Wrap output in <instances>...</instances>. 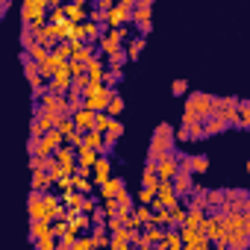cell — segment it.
<instances>
[{"mask_svg": "<svg viewBox=\"0 0 250 250\" xmlns=\"http://www.w3.org/2000/svg\"><path fill=\"white\" fill-rule=\"evenodd\" d=\"M62 12H65V18L71 24H83L85 21V6L83 3H68V6H62Z\"/></svg>", "mask_w": 250, "mask_h": 250, "instance_id": "cell-13", "label": "cell"}, {"mask_svg": "<svg viewBox=\"0 0 250 250\" xmlns=\"http://www.w3.org/2000/svg\"><path fill=\"white\" fill-rule=\"evenodd\" d=\"M139 200H142V206H145V203H153V200H156V191L142 188V191H139Z\"/></svg>", "mask_w": 250, "mask_h": 250, "instance_id": "cell-35", "label": "cell"}, {"mask_svg": "<svg viewBox=\"0 0 250 250\" xmlns=\"http://www.w3.org/2000/svg\"><path fill=\"white\" fill-rule=\"evenodd\" d=\"M74 180V188H77V194H88L91 191V183L85 180V177H71Z\"/></svg>", "mask_w": 250, "mask_h": 250, "instance_id": "cell-28", "label": "cell"}, {"mask_svg": "<svg viewBox=\"0 0 250 250\" xmlns=\"http://www.w3.org/2000/svg\"><path fill=\"white\" fill-rule=\"evenodd\" d=\"M130 24H139L142 33L150 30V3H147V0L136 3V9H133V15H130Z\"/></svg>", "mask_w": 250, "mask_h": 250, "instance_id": "cell-7", "label": "cell"}, {"mask_svg": "<svg viewBox=\"0 0 250 250\" xmlns=\"http://www.w3.org/2000/svg\"><path fill=\"white\" fill-rule=\"evenodd\" d=\"M121 136H124V124H121L118 118H112V121H109V127L103 130V145H106V147H112Z\"/></svg>", "mask_w": 250, "mask_h": 250, "instance_id": "cell-9", "label": "cell"}, {"mask_svg": "<svg viewBox=\"0 0 250 250\" xmlns=\"http://www.w3.org/2000/svg\"><path fill=\"white\" fill-rule=\"evenodd\" d=\"M106 227H109L112 232H118V229H124V218H121V215H112V218L106 221Z\"/></svg>", "mask_w": 250, "mask_h": 250, "instance_id": "cell-34", "label": "cell"}, {"mask_svg": "<svg viewBox=\"0 0 250 250\" xmlns=\"http://www.w3.org/2000/svg\"><path fill=\"white\" fill-rule=\"evenodd\" d=\"M30 168H33V171H44V159H42V156H33V159H30Z\"/></svg>", "mask_w": 250, "mask_h": 250, "instance_id": "cell-38", "label": "cell"}, {"mask_svg": "<svg viewBox=\"0 0 250 250\" xmlns=\"http://www.w3.org/2000/svg\"><path fill=\"white\" fill-rule=\"evenodd\" d=\"M71 250H94V244H91V238H88V235H85V238H74Z\"/></svg>", "mask_w": 250, "mask_h": 250, "instance_id": "cell-32", "label": "cell"}, {"mask_svg": "<svg viewBox=\"0 0 250 250\" xmlns=\"http://www.w3.org/2000/svg\"><path fill=\"white\" fill-rule=\"evenodd\" d=\"M124 39H127V33H124V30H112V33L100 36V50H103L106 56H112V53H118V50H121Z\"/></svg>", "mask_w": 250, "mask_h": 250, "instance_id": "cell-6", "label": "cell"}, {"mask_svg": "<svg viewBox=\"0 0 250 250\" xmlns=\"http://www.w3.org/2000/svg\"><path fill=\"white\" fill-rule=\"evenodd\" d=\"M139 250H153V247H147V244H142V247H139Z\"/></svg>", "mask_w": 250, "mask_h": 250, "instance_id": "cell-43", "label": "cell"}, {"mask_svg": "<svg viewBox=\"0 0 250 250\" xmlns=\"http://www.w3.org/2000/svg\"><path fill=\"white\" fill-rule=\"evenodd\" d=\"M30 218L33 221H44V206H42V197L36 191L30 194Z\"/></svg>", "mask_w": 250, "mask_h": 250, "instance_id": "cell-18", "label": "cell"}, {"mask_svg": "<svg viewBox=\"0 0 250 250\" xmlns=\"http://www.w3.org/2000/svg\"><path fill=\"white\" fill-rule=\"evenodd\" d=\"M124 62H127V53H124V50L112 53V56H109V71H121V65H124Z\"/></svg>", "mask_w": 250, "mask_h": 250, "instance_id": "cell-26", "label": "cell"}, {"mask_svg": "<svg viewBox=\"0 0 250 250\" xmlns=\"http://www.w3.org/2000/svg\"><path fill=\"white\" fill-rule=\"evenodd\" d=\"M62 142H65V139H62V136H59L56 130H47V133H44V136H42V139L36 142V156L47 159L50 153H56V150L62 147Z\"/></svg>", "mask_w": 250, "mask_h": 250, "instance_id": "cell-4", "label": "cell"}, {"mask_svg": "<svg viewBox=\"0 0 250 250\" xmlns=\"http://www.w3.org/2000/svg\"><path fill=\"white\" fill-rule=\"evenodd\" d=\"M177 171H180V162H177V156H174V153H168V156L156 159V180H159V183H171Z\"/></svg>", "mask_w": 250, "mask_h": 250, "instance_id": "cell-5", "label": "cell"}, {"mask_svg": "<svg viewBox=\"0 0 250 250\" xmlns=\"http://www.w3.org/2000/svg\"><path fill=\"white\" fill-rule=\"evenodd\" d=\"M112 94H115L112 88L88 83V88L83 91V109H88V112H106V103L112 100Z\"/></svg>", "mask_w": 250, "mask_h": 250, "instance_id": "cell-1", "label": "cell"}, {"mask_svg": "<svg viewBox=\"0 0 250 250\" xmlns=\"http://www.w3.org/2000/svg\"><path fill=\"white\" fill-rule=\"evenodd\" d=\"M91 168H94V183H97V186H103V183L109 180V159L97 156V162H94Z\"/></svg>", "mask_w": 250, "mask_h": 250, "instance_id": "cell-15", "label": "cell"}, {"mask_svg": "<svg viewBox=\"0 0 250 250\" xmlns=\"http://www.w3.org/2000/svg\"><path fill=\"white\" fill-rule=\"evenodd\" d=\"M203 224H206V218H203V212H200V209H188V212H186V224H183V227L203 232Z\"/></svg>", "mask_w": 250, "mask_h": 250, "instance_id": "cell-14", "label": "cell"}, {"mask_svg": "<svg viewBox=\"0 0 250 250\" xmlns=\"http://www.w3.org/2000/svg\"><path fill=\"white\" fill-rule=\"evenodd\" d=\"M180 168H186L188 174H203L209 168V159L206 156H183V165Z\"/></svg>", "mask_w": 250, "mask_h": 250, "instance_id": "cell-12", "label": "cell"}, {"mask_svg": "<svg viewBox=\"0 0 250 250\" xmlns=\"http://www.w3.org/2000/svg\"><path fill=\"white\" fill-rule=\"evenodd\" d=\"M56 238L53 235H44V238H39V250H56Z\"/></svg>", "mask_w": 250, "mask_h": 250, "instance_id": "cell-33", "label": "cell"}, {"mask_svg": "<svg viewBox=\"0 0 250 250\" xmlns=\"http://www.w3.org/2000/svg\"><path fill=\"white\" fill-rule=\"evenodd\" d=\"M91 21H94V24H106V12H100V9L91 12Z\"/></svg>", "mask_w": 250, "mask_h": 250, "instance_id": "cell-39", "label": "cell"}, {"mask_svg": "<svg viewBox=\"0 0 250 250\" xmlns=\"http://www.w3.org/2000/svg\"><path fill=\"white\" fill-rule=\"evenodd\" d=\"M68 74H71L74 80H77V77H85V65H83V62H74V59H71V62H68Z\"/></svg>", "mask_w": 250, "mask_h": 250, "instance_id": "cell-30", "label": "cell"}, {"mask_svg": "<svg viewBox=\"0 0 250 250\" xmlns=\"http://www.w3.org/2000/svg\"><path fill=\"white\" fill-rule=\"evenodd\" d=\"M80 27H83V39H97V36H100L97 24H88V21H83Z\"/></svg>", "mask_w": 250, "mask_h": 250, "instance_id": "cell-29", "label": "cell"}, {"mask_svg": "<svg viewBox=\"0 0 250 250\" xmlns=\"http://www.w3.org/2000/svg\"><path fill=\"white\" fill-rule=\"evenodd\" d=\"M59 186H62V191H71V188H74V180H71V177H62Z\"/></svg>", "mask_w": 250, "mask_h": 250, "instance_id": "cell-40", "label": "cell"}, {"mask_svg": "<svg viewBox=\"0 0 250 250\" xmlns=\"http://www.w3.org/2000/svg\"><path fill=\"white\" fill-rule=\"evenodd\" d=\"M159 250H183L180 232H165V235H162V241H159Z\"/></svg>", "mask_w": 250, "mask_h": 250, "instance_id": "cell-17", "label": "cell"}, {"mask_svg": "<svg viewBox=\"0 0 250 250\" xmlns=\"http://www.w3.org/2000/svg\"><path fill=\"white\" fill-rule=\"evenodd\" d=\"M65 142H68V147L74 150V147H80V145H83V133H71V136H68Z\"/></svg>", "mask_w": 250, "mask_h": 250, "instance_id": "cell-37", "label": "cell"}, {"mask_svg": "<svg viewBox=\"0 0 250 250\" xmlns=\"http://www.w3.org/2000/svg\"><path fill=\"white\" fill-rule=\"evenodd\" d=\"M56 133H59L62 139H68L71 133H77V127H74V121H71V118H62V121H59V127H56Z\"/></svg>", "mask_w": 250, "mask_h": 250, "instance_id": "cell-25", "label": "cell"}, {"mask_svg": "<svg viewBox=\"0 0 250 250\" xmlns=\"http://www.w3.org/2000/svg\"><path fill=\"white\" fill-rule=\"evenodd\" d=\"M85 203H88V197H85V194H74V191H68V194H65V206H68L71 212L85 209Z\"/></svg>", "mask_w": 250, "mask_h": 250, "instance_id": "cell-16", "label": "cell"}, {"mask_svg": "<svg viewBox=\"0 0 250 250\" xmlns=\"http://www.w3.org/2000/svg\"><path fill=\"white\" fill-rule=\"evenodd\" d=\"M142 47H145V39L139 36V39H133V42L127 44V50H124V53H127V59H139V53H142Z\"/></svg>", "mask_w": 250, "mask_h": 250, "instance_id": "cell-21", "label": "cell"}, {"mask_svg": "<svg viewBox=\"0 0 250 250\" xmlns=\"http://www.w3.org/2000/svg\"><path fill=\"white\" fill-rule=\"evenodd\" d=\"M133 218H136V221H139V224H150V218H153V212H150V209H147V206H139V209H136V215H133Z\"/></svg>", "mask_w": 250, "mask_h": 250, "instance_id": "cell-31", "label": "cell"}, {"mask_svg": "<svg viewBox=\"0 0 250 250\" xmlns=\"http://www.w3.org/2000/svg\"><path fill=\"white\" fill-rule=\"evenodd\" d=\"M47 56H50V53H47V50H44L42 44H36V42L30 44V62H36V65H42V62H44Z\"/></svg>", "mask_w": 250, "mask_h": 250, "instance_id": "cell-19", "label": "cell"}, {"mask_svg": "<svg viewBox=\"0 0 250 250\" xmlns=\"http://www.w3.org/2000/svg\"><path fill=\"white\" fill-rule=\"evenodd\" d=\"M33 238L39 241V238H44V235H50V224H44V221H33Z\"/></svg>", "mask_w": 250, "mask_h": 250, "instance_id": "cell-23", "label": "cell"}, {"mask_svg": "<svg viewBox=\"0 0 250 250\" xmlns=\"http://www.w3.org/2000/svg\"><path fill=\"white\" fill-rule=\"evenodd\" d=\"M124 191H127V186H124V180H106L103 186H100V194H103V200H109V197H121Z\"/></svg>", "mask_w": 250, "mask_h": 250, "instance_id": "cell-10", "label": "cell"}, {"mask_svg": "<svg viewBox=\"0 0 250 250\" xmlns=\"http://www.w3.org/2000/svg\"><path fill=\"white\" fill-rule=\"evenodd\" d=\"M168 224H177V227H183V224H186V209H180V206L168 209Z\"/></svg>", "mask_w": 250, "mask_h": 250, "instance_id": "cell-22", "label": "cell"}, {"mask_svg": "<svg viewBox=\"0 0 250 250\" xmlns=\"http://www.w3.org/2000/svg\"><path fill=\"white\" fill-rule=\"evenodd\" d=\"M80 147H88V150H94V153H103V150H109V147L103 145V136H100V133H94V130L83 133V145H80Z\"/></svg>", "mask_w": 250, "mask_h": 250, "instance_id": "cell-11", "label": "cell"}, {"mask_svg": "<svg viewBox=\"0 0 250 250\" xmlns=\"http://www.w3.org/2000/svg\"><path fill=\"white\" fill-rule=\"evenodd\" d=\"M3 12H6V3H0V15H3Z\"/></svg>", "mask_w": 250, "mask_h": 250, "instance_id": "cell-42", "label": "cell"}, {"mask_svg": "<svg viewBox=\"0 0 250 250\" xmlns=\"http://www.w3.org/2000/svg\"><path fill=\"white\" fill-rule=\"evenodd\" d=\"M121 112H124V100H121L118 94H112V100L106 103V115H109V118H118Z\"/></svg>", "mask_w": 250, "mask_h": 250, "instance_id": "cell-20", "label": "cell"}, {"mask_svg": "<svg viewBox=\"0 0 250 250\" xmlns=\"http://www.w3.org/2000/svg\"><path fill=\"white\" fill-rule=\"evenodd\" d=\"M94 115H97V112H88V109H77V112L71 115L77 133H88V130L94 127Z\"/></svg>", "mask_w": 250, "mask_h": 250, "instance_id": "cell-8", "label": "cell"}, {"mask_svg": "<svg viewBox=\"0 0 250 250\" xmlns=\"http://www.w3.org/2000/svg\"><path fill=\"white\" fill-rule=\"evenodd\" d=\"M206 200H209V203H221L224 194H221V191H212V194H206Z\"/></svg>", "mask_w": 250, "mask_h": 250, "instance_id": "cell-41", "label": "cell"}, {"mask_svg": "<svg viewBox=\"0 0 250 250\" xmlns=\"http://www.w3.org/2000/svg\"><path fill=\"white\" fill-rule=\"evenodd\" d=\"M174 130L168 127V124H162V127L153 133V142H150V162H156V159H162V156H168V153H174Z\"/></svg>", "mask_w": 250, "mask_h": 250, "instance_id": "cell-2", "label": "cell"}, {"mask_svg": "<svg viewBox=\"0 0 250 250\" xmlns=\"http://www.w3.org/2000/svg\"><path fill=\"white\" fill-rule=\"evenodd\" d=\"M44 186H50V183H47V174H44V171H36V174H33V188H36V194H39Z\"/></svg>", "mask_w": 250, "mask_h": 250, "instance_id": "cell-27", "label": "cell"}, {"mask_svg": "<svg viewBox=\"0 0 250 250\" xmlns=\"http://www.w3.org/2000/svg\"><path fill=\"white\" fill-rule=\"evenodd\" d=\"M186 88H188V83L186 80H174V85H171V91L180 97V94H186Z\"/></svg>", "mask_w": 250, "mask_h": 250, "instance_id": "cell-36", "label": "cell"}, {"mask_svg": "<svg viewBox=\"0 0 250 250\" xmlns=\"http://www.w3.org/2000/svg\"><path fill=\"white\" fill-rule=\"evenodd\" d=\"M186 115L203 124V121L212 115V97H209V94H191V97H188V106H186Z\"/></svg>", "mask_w": 250, "mask_h": 250, "instance_id": "cell-3", "label": "cell"}, {"mask_svg": "<svg viewBox=\"0 0 250 250\" xmlns=\"http://www.w3.org/2000/svg\"><path fill=\"white\" fill-rule=\"evenodd\" d=\"M109 121H112V118H109V115H106V112H97V115H94V127H91V130H94V133H100V136H103V130H106V127H109Z\"/></svg>", "mask_w": 250, "mask_h": 250, "instance_id": "cell-24", "label": "cell"}, {"mask_svg": "<svg viewBox=\"0 0 250 250\" xmlns=\"http://www.w3.org/2000/svg\"><path fill=\"white\" fill-rule=\"evenodd\" d=\"M200 250H215V247H209V244H206V247H200Z\"/></svg>", "mask_w": 250, "mask_h": 250, "instance_id": "cell-44", "label": "cell"}]
</instances>
